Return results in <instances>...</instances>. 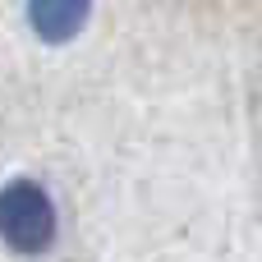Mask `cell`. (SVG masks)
I'll return each mask as SVG.
<instances>
[{
    "label": "cell",
    "mask_w": 262,
    "mask_h": 262,
    "mask_svg": "<svg viewBox=\"0 0 262 262\" xmlns=\"http://www.w3.org/2000/svg\"><path fill=\"white\" fill-rule=\"evenodd\" d=\"M0 239L5 249L37 258L55 239V207L37 180H9L0 189Z\"/></svg>",
    "instance_id": "1"
},
{
    "label": "cell",
    "mask_w": 262,
    "mask_h": 262,
    "mask_svg": "<svg viewBox=\"0 0 262 262\" xmlns=\"http://www.w3.org/2000/svg\"><path fill=\"white\" fill-rule=\"evenodd\" d=\"M88 14H92V5H83V0H41V5H28V18H32V28H37V37L41 41H69L83 23H88Z\"/></svg>",
    "instance_id": "2"
}]
</instances>
